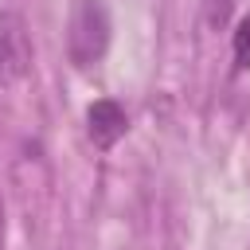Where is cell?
Instances as JSON below:
<instances>
[{"mask_svg": "<svg viewBox=\"0 0 250 250\" xmlns=\"http://www.w3.org/2000/svg\"><path fill=\"white\" fill-rule=\"evenodd\" d=\"M109 47V12L102 0H74L70 23H66V55L78 70L102 62Z\"/></svg>", "mask_w": 250, "mask_h": 250, "instance_id": "1", "label": "cell"}, {"mask_svg": "<svg viewBox=\"0 0 250 250\" xmlns=\"http://www.w3.org/2000/svg\"><path fill=\"white\" fill-rule=\"evenodd\" d=\"M31 70V39L16 12H0V86H16Z\"/></svg>", "mask_w": 250, "mask_h": 250, "instance_id": "2", "label": "cell"}, {"mask_svg": "<svg viewBox=\"0 0 250 250\" xmlns=\"http://www.w3.org/2000/svg\"><path fill=\"white\" fill-rule=\"evenodd\" d=\"M125 129H129V117H125V109L113 98H98L86 109V133H90V141L98 148H113L125 137Z\"/></svg>", "mask_w": 250, "mask_h": 250, "instance_id": "3", "label": "cell"}, {"mask_svg": "<svg viewBox=\"0 0 250 250\" xmlns=\"http://www.w3.org/2000/svg\"><path fill=\"white\" fill-rule=\"evenodd\" d=\"M250 66V12L238 20V31H234V70H246Z\"/></svg>", "mask_w": 250, "mask_h": 250, "instance_id": "4", "label": "cell"}]
</instances>
